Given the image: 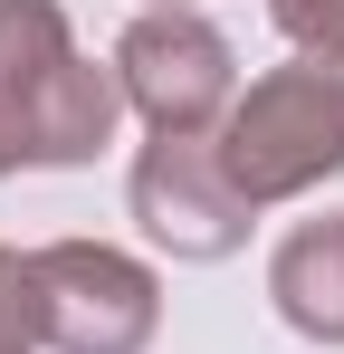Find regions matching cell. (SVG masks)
Returning a JSON list of instances; mask_svg holds the SVG:
<instances>
[{"mask_svg":"<svg viewBox=\"0 0 344 354\" xmlns=\"http://www.w3.org/2000/svg\"><path fill=\"white\" fill-rule=\"evenodd\" d=\"M115 58H77L57 0H0V173H67L115 144Z\"/></svg>","mask_w":344,"mask_h":354,"instance_id":"cell-1","label":"cell"},{"mask_svg":"<svg viewBox=\"0 0 344 354\" xmlns=\"http://www.w3.org/2000/svg\"><path fill=\"white\" fill-rule=\"evenodd\" d=\"M211 153H220L229 192H239L249 211L335 182L344 173V67L296 58V67L249 77L239 106L220 115V134H211Z\"/></svg>","mask_w":344,"mask_h":354,"instance_id":"cell-2","label":"cell"},{"mask_svg":"<svg viewBox=\"0 0 344 354\" xmlns=\"http://www.w3.org/2000/svg\"><path fill=\"white\" fill-rule=\"evenodd\" d=\"M29 268H39L57 354H144L163 335V278L144 259H124L115 239H48V249H29Z\"/></svg>","mask_w":344,"mask_h":354,"instance_id":"cell-3","label":"cell"},{"mask_svg":"<svg viewBox=\"0 0 344 354\" xmlns=\"http://www.w3.org/2000/svg\"><path fill=\"white\" fill-rule=\"evenodd\" d=\"M115 86L153 134H211L239 106V58L201 10H144L115 39Z\"/></svg>","mask_w":344,"mask_h":354,"instance_id":"cell-4","label":"cell"},{"mask_svg":"<svg viewBox=\"0 0 344 354\" xmlns=\"http://www.w3.org/2000/svg\"><path fill=\"white\" fill-rule=\"evenodd\" d=\"M134 221H144V239L153 249H172V259H229L239 239H249V201L229 192L220 153H211V134H153L144 153H134Z\"/></svg>","mask_w":344,"mask_h":354,"instance_id":"cell-5","label":"cell"},{"mask_svg":"<svg viewBox=\"0 0 344 354\" xmlns=\"http://www.w3.org/2000/svg\"><path fill=\"white\" fill-rule=\"evenodd\" d=\"M268 297L306 345H344V211L296 221L268 259Z\"/></svg>","mask_w":344,"mask_h":354,"instance_id":"cell-6","label":"cell"},{"mask_svg":"<svg viewBox=\"0 0 344 354\" xmlns=\"http://www.w3.org/2000/svg\"><path fill=\"white\" fill-rule=\"evenodd\" d=\"M39 345H48L39 268H29V249H0V354H39Z\"/></svg>","mask_w":344,"mask_h":354,"instance_id":"cell-7","label":"cell"},{"mask_svg":"<svg viewBox=\"0 0 344 354\" xmlns=\"http://www.w3.org/2000/svg\"><path fill=\"white\" fill-rule=\"evenodd\" d=\"M268 19H278V39L296 58L344 67V0H268Z\"/></svg>","mask_w":344,"mask_h":354,"instance_id":"cell-8","label":"cell"},{"mask_svg":"<svg viewBox=\"0 0 344 354\" xmlns=\"http://www.w3.org/2000/svg\"><path fill=\"white\" fill-rule=\"evenodd\" d=\"M144 10H191V0H144Z\"/></svg>","mask_w":344,"mask_h":354,"instance_id":"cell-9","label":"cell"}]
</instances>
